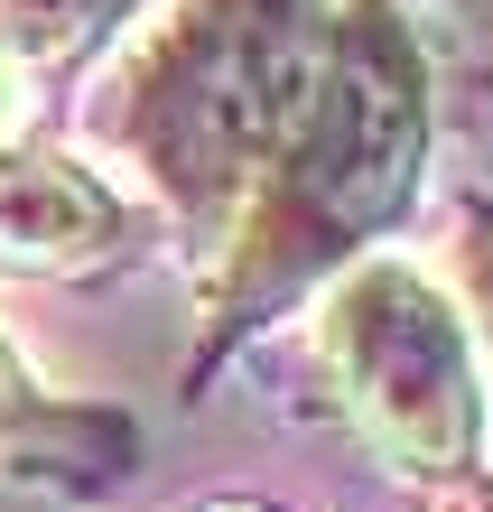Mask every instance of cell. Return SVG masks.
Wrapping results in <instances>:
<instances>
[{
	"mask_svg": "<svg viewBox=\"0 0 493 512\" xmlns=\"http://www.w3.org/2000/svg\"><path fill=\"white\" fill-rule=\"evenodd\" d=\"M121 233H131V215L94 168L0 149V261L10 270H75V261L112 252Z\"/></svg>",
	"mask_w": 493,
	"mask_h": 512,
	"instance_id": "4",
	"label": "cell"
},
{
	"mask_svg": "<svg viewBox=\"0 0 493 512\" xmlns=\"http://www.w3.org/2000/svg\"><path fill=\"white\" fill-rule=\"evenodd\" d=\"M317 354L354 429L410 485H466L484 466V354L475 317L419 261H354L317 298Z\"/></svg>",
	"mask_w": 493,
	"mask_h": 512,
	"instance_id": "3",
	"label": "cell"
},
{
	"mask_svg": "<svg viewBox=\"0 0 493 512\" xmlns=\"http://www.w3.org/2000/svg\"><path fill=\"white\" fill-rule=\"evenodd\" d=\"M28 419H47V401H38V382L19 373V354L0 345V438H10V429H28Z\"/></svg>",
	"mask_w": 493,
	"mask_h": 512,
	"instance_id": "6",
	"label": "cell"
},
{
	"mask_svg": "<svg viewBox=\"0 0 493 512\" xmlns=\"http://www.w3.org/2000/svg\"><path fill=\"white\" fill-rule=\"evenodd\" d=\"M335 0H168L121 56L103 140L168 215L233 224L326 56Z\"/></svg>",
	"mask_w": 493,
	"mask_h": 512,
	"instance_id": "2",
	"label": "cell"
},
{
	"mask_svg": "<svg viewBox=\"0 0 493 512\" xmlns=\"http://www.w3.org/2000/svg\"><path fill=\"white\" fill-rule=\"evenodd\" d=\"M131 10L140 0H0V47H10L28 75L38 66H75V56H94Z\"/></svg>",
	"mask_w": 493,
	"mask_h": 512,
	"instance_id": "5",
	"label": "cell"
},
{
	"mask_svg": "<svg viewBox=\"0 0 493 512\" xmlns=\"http://www.w3.org/2000/svg\"><path fill=\"white\" fill-rule=\"evenodd\" d=\"M19 122H28V66L0 47V149H10V131H19Z\"/></svg>",
	"mask_w": 493,
	"mask_h": 512,
	"instance_id": "7",
	"label": "cell"
},
{
	"mask_svg": "<svg viewBox=\"0 0 493 512\" xmlns=\"http://www.w3.org/2000/svg\"><path fill=\"white\" fill-rule=\"evenodd\" d=\"M419 168H428V66L410 19H400V0H335L317 75H307L270 168L252 177L242 215L224 224L205 364L280 308H298L307 289L373 261V243L410 215Z\"/></svg>",
	"mask_w": 493,
	"mask_h": 512,
	"instance_id": "1",
	"label": "cell"
},
{
	"mask_svg": "<svg viewBox=\"0 0 493 512\" xmlns=\"http://www.w3.org/2000/svg\"><path fill=\"white\" fill-rule=\"evenodd\" d=\"M475 308H484V326H493V233L475 243Z\"/></svg>",
	"mask_w": 493,
	"mask_h": 512,
	"instance_id": "8",
	"label": "cell"
}]
</instances>
